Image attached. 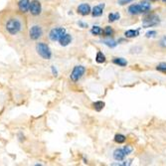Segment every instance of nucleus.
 Instances as JSON below:
<instances>
[{"mask_svg":"<svg viewBox=\"0 0 166 166\" xmlns=\"http://www.w3.org/2000/svg\"><path fill=\"white\" fill-rule=\"evenodd\" d=\"M0 29L8 38H23L27 31L25 16L20 11H3L0 14Z\"/></svg>","mask_w":166,"mask_h":166,"instance_id":"1","label":"nucleus"},{"mask_svg":"<svg viewBox=\"0 0 166 166\" xmlns=\"http://www.w3.org/2000/svg\"><path fill=\"white\" fill-rule=\"evenodd\" d=\"M151 5L147 2H141L139 4H132L128 7V12L131 15H138L141 13H146L150 10Z\"/></svg>","mask_w":166,"mask_h":166,"instance_id":"2","label":"nucleus"},{"mask_svg":"<svg viewBox=\"0 0 166 166\" xmlns=\"http://www.w3.org/2000/svg\"><path fill=\"white\" fill-rule=\"evenodd\" d=\"M36 51L39 54L40 57H42L44 60H50L52 58V52L50 47L46 43L39 42L36 45Z\"/></svg>","mask_w":166,"mask_h":166,"instance_id":"3","label":"nucleus"},{"mask_svg":"<svg viewBox=\"0 0 166 166\" xmlns=\"http://www.w3.org/2000/svg\"><path fill=\"white\" fill-rule=\"evenodd\" d=\"M133 148L130 145H126L123 148H117L114 151V158L117 161H122L125 158L126 155H128L129 153H131Z\"/></svg>","mask_w":166,"mask_h":166,"instance_id":"4","label":"nucleus"},{"mask_svg":"<svg viewBox=\"0 0 166 166\" xmlns=\"http://www.w3.org/2000/svg\"><path fill=\"white\" fill-rule=\"evenodd\" d=\"M159 17L156 15V14H150L146 17H144L143 20H142V26L144 28L148 27H152V26H156L159 23Z\"/></svg>","mask_w":166,"mask_h":166,"instance_id":"5","label":"nucleus"},{"mask_svg":"<svg viewBox=\"0 0 166 166\" xmlns=\"http://www.w3.org/2000/svg\"><path fill=\"white\" fill-rule=\"evenodd\" d=\"M64 34H66V29L63 27H57V28H53L49 33V38L50 40L53 41V42H56V41H59L61 39V37L63 36Z\"/></svg>","mask_w":166,"mask_h":166,"instance_id":"6","label":"nucleus"},{"mask_svg":"<svg viewBox=\"0 0 166 166\" xmlns=\"http://www.w3.org/2000/svg\"><path fill=\"white\" fill-rule=\"evenodd\" d=\"M43 36V29L39 25H33L29 30V38L31 40H39Z\"/></svg>","mask_w":166,"mask_h":166,"instance_id":"7","label":"nucleus"},{"mask_svg":"<svg viewBox=\"0 0 166 166\" xmlns=\"http://www.w3.org/2000/svg\"><path fill=\"white\" fill-rule=\"evenodd\" d=\"M85 72H86V68L84 66H76L73 69L72 73H71L70 78L73 82H78L84 76Z\"/></svg>","mask_w":166,"mask_h":166,"instance_id":"8","label":"nucleus"},{"mask_svg":"<svg viewBox=\"0 0 166 166\" xmlns=\"http://www.w3.org/2000/svg\"><path fill=\"white\" fill-rule=\"evenodd\" d=\"M29 11L33 16H38L41 14V11H42V6H41V3L38 0H32L30 3V8H29Z\"/></svg>","mask_w":166,"mask_h":166,"instance_id":"9","label":"nucleus"},{"mask_svg":"<svg viewBox=\"0 0 166 166\" xmlns=\"http://www.w3.org/2000/svg\"><path fill=\"white\" fill-rule=\"evenodd\" d=\"M30 0H19L18 1V9L21 13H26L27 11H29V8H30Z\"/></svg>","mask_w":166,"mask_h":166,"instance_id":"10","label":"nucleus"},{"mask_svg":"<svg viewBox=\"0 0 166 166\" xmlns=\"http://www.w3.org/2000/svg\"><path fill=\"white\" fill-rule=\"evenodd\" d=\"M91 12L90 5L87 3H83L78 6V13H80L83 16H87Z\"/></svg>","mask_w":166,"mask_h":166,"instance_id":"11","label":"nucleus"},{"mask_svg":"<svg viewBox=\"0 0 166 166\" xmlns=\"http://www.w3.org/2000/svg\"><path fill=\"white\" fill-rule=\"evenodd\" d=\"M103 9H105V4L103 3L96 5V6L93 8V10H91V15L94 17H100V15H103Z\"/></svg>","mask_w":166,"mask_h":166,"instance_id":"12","label":"nucleus"},{"mask_svg":"<svg viewBox=\"0 0 166 166\" xmlns=\"http://www.w3.org/2000/svg\"><path fill=\"white\" fill-rule=\"evenodd\" d=\"M59 42H60V45L63 46V47H66L68 46L69 44L72 42V36H71L70 34H64L63 36L61 37V39L59 40Z\"/></svg>","mask_w":166,"mask_h":166,"instance_id":"13","label":"nucleus"},{"mask_svg":"<svg viewBox=\"0 0 166 166\" xmlns=\"http://www.w3.org/2000/svg\"><path fill=\"white\" fill-rule=\"evenodd\" d=\"M139 35V30H132V29H130V30H127L124 32V36L126 38H134V37H137Z\"/></svg>","mask_w":166,"mask_h":166,"instance_id":"14","label":"nucleus"},{"mask_svg":"<svg viewBox=\"0 0 166 166\" xmlns=\"http://www.w3.org/2000/svg\"><path fill=\"white\" fill-rule=\"evenodd\" d=\"M96 62L99 64H103L106 62V56L103 54V52H97L96 56Z\"/></svg>","mask_w":166,"mask_h":166,"instance_id":"15","label":"nucleus"},{"mask_svg":"<svg viewBox=\"0 0 166 166\" xmlns=\"http://www.w3.org/2000/svg\"><path fill=\"white\" fill-rule=\"evenodd\" d=\"M114 64L115 65H118L120 67H125L126 65H127V62L124 60L123 58H115L114 59Z\"/></svg>","mask_w":166,"mask_h":166,"instance_id":"16","label":"nucleus"},{"mask_svg":"<svg viewBox=\"0 0 166 166\" xmlns=\"http://www.w3.org/2000/svg\"><path fill=\"white\" fill-rule=\"evenodd\" d=\"M125 140H126V137L123 134H120V133L115 134V136H114V141L118 144L123 143V142H125Z\"/></svg>","mask_w":166,"mask_h":166,"instance_id":"17","label":"nucleus"},{"mask_svg":"<svg viewBox=\"0 0 166 166\" xmlns=\"http://www.w3.org/2000/svg\"><path fill=\"white\" fill-rule=\"evenodd\" d=\"M93 106H94V108L96 109L97 111H100L103 108H105V103L102 102V100H99V102L94 103Z\"/></svg>","mask_w":166,"mask_h":166,"instance_id":"18","label":"nucleus"},{"mask_svg":"<svg viewBox=\"0 0 166 166\" xmlns=\"http://www.w3.org/2000/svg\"><path fill=\"white\" fill-rule=\"evenodd\" d=\"M120 18V15L118 12H115V13H109L108 14V21L109 22H114L117 21Z\"/></svg>","mask_w":166,"mask_h":166,"instance_id":"19","label":"nucleus"},{"mask_svg":"<svg viewBox=\"0 0 166 166\" xmlns=\"http://www.w3.org/2000/svg\"><path fill=\"white\" fill-rule=\"evenodd\" d=\"M103 36L106 37H111L112 34H114V30H112V28L111 26H106V27L103 30Z\"/></svg>","mask_w":166,"mask_h":166,"instance_id":"20","label":"nucleus"},{"mask_svg":"<svg viewBox=\"0 0 166 166\" xmlns=\"http://www.w3.org/2000/svg\"><path fill=\"white\" fill-rule=\"evenodd\" d=\"M103 43L105 44L106 46L109 47V48H114V47H117V43L115 42L114 40H112V39L105 40V41H103Z\"/></svg>","mask_w":166,"mask_h":166,"instance_id":"21","label":"nucleus"},{"mask_svg":"<svg viewBox=\"0 0 166 166\" xmlns=\"http://www.w3.org/2000/svg\"><path fill=\"white\" fill-rule=\"evenodd\" d=\"M91 33L93 35H94V36H99V35L103 34V29L100 27H99V26H94L91 30Z\"/></svg>","mask_w":166,"mask_h":166,"instance_id":"22","label":"nucleus"},{"mask_svg":"<svg viewBox=\"0 0 166 166\" xmlns=\"http://www.w3.org/2000/svg\"><path fill=\"white\" fill-rule=\"evenodd\" d=\"M156 70L163 74H166V63H160L158 66L156 67Z\"/></svg>","mask_w":166,"mask_h":166,"instance_id":"23","label":"nucleus"},{"mask_svg":"<svg viewBox=\"0 0 166 166\" xmlns=\"http://www.w3.org/2000/svg\"><path fill=\"white\" fill-rule=\"evenodd\" d=\"M134 1V0H117V4L120 5H125L127 3H130V2Z\"/></svg>","mask_w":166,"mask_h":166,"instance_id":"24","label":"nucleus"},{"mask_svg":"<svg viewBox=\"0 0 166 166\" xmlns=\"http://www.w3.org/2000/svg\"><path fill=\"white\" fill-rule=\"evenodd\" d=\"M159 45H160V47H162V48L166 49V36H165V37H163L162 39L160 40Z\"/></svg>","mask_w":166,"mask_h":166,"instance_id":"25","label":"nucleus"},{"mask_svg":"<svg viewBox=\"0 0 166 166\" xmlns=\"http://www.w3.org/2000/svg\"><path fill=\"white\" fill-rule=\"evenodd\" d=\"M156 34H157V33H156V31L151 30V31H148L147 33H146V35H145V36H146L147 38H150V37H154Z\"/></svg>","mask_w":166,"mask_h":166,"instance_id":"26","label":"nucleus"},{"mask_svg":"<svg viewBox=\"0 0 166 166\" xmlns=\"http://www.w3.org/2000/svg\"><path fill=\"white\" fill-rule=\"evenodd\" d=\"M130 162H131V161H130V160H129V161H123L122 163H120V162H118V163H114V164H111V165H122V166H126V165H130Z\"/></svg>","mask_w":166,"mask_h":166,"instance_id":"27","label":"nucleus"},{"mask_svg":"<svg viewBox=\"0 0 166 166\" xmlns=\"http://www.w3.org/2000/svg\"><path fill=\"white\" fill-rule=\"evenodd\" d=\"M78 24H79L80 27H82V28H87V27H88V24H87V23H85V22H83V21H79Z\"/></svg>","mask_w":166,"mask_h":166,"instance_id":"28","label":"nucleus"},{"mask_svg":"<svg viewBox=\"0 0 166 166\" xmlns=\"http://www.w3.org/2000/svg\"><path fill=\"white\" fill-rule=\"evenodd\" d=\"M51 70H52V73H53V75H54V76H57L58 75V71L55 68V66H52L51 67Z\"/></svg>","mask_w":166,"mask_h":166,"instance_id":"29","label":"nucleus"},{"mask_svg":"<svg viewBox=\"0 0 166 166\" xmlns=\"http://www.w3.org/2000/svg\"><path fill=\"white\" fill-rule=\"evenodd\" d=\"M163 2H164V3H166V0H162Z\"/></svg>","mask_w":166,"mask_h":166,"instance_id":"30","label":"nucleus"},{"mask_svg":"<svg viewBox=\"0 0 166 166\" xmlns=\"http://www.w3.org/2000/svg\"><path fill=\"white\" fill-rule=\"evenodd\" d=\"M149 1H157V0H149Z\"/></svg>","mask_w":166,"mask_h":166,"instance_id":"31","label":"nucleus"}]
</instances>
